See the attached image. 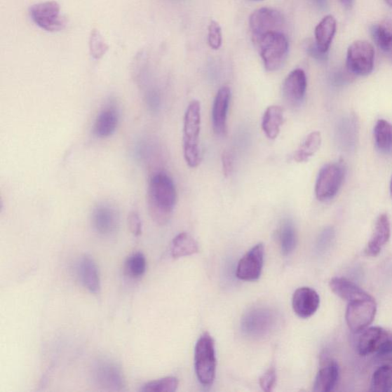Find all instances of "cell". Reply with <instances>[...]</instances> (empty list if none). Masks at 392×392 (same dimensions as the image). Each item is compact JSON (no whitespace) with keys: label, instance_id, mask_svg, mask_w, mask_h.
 <instances>
[{"label":"cell","instance_id":"obj_1","mask_svg":"<svg viewBox=\"0 0 392 392\" xmlns=\"http://www.w3.org/2000/svg\"><path fill=\"white\" fill-rule=\"evenodd\" d=\"M177 200V189L169 175L156 173L150 179L147 203L150 217L156 224L168 223Z\"/></svg>","mask_w":392,"mask_h":392},{"label":"cell","instance_id":"obj_16","mask_svg":"<svg viewBox=\"0 0 392 392\" xmlns=\"http://www.w3.org/2000/svg\"><path fill=\"white\" fill-rule=\"evenodd\" d=\"M307 88L306 73L302 69L291 72L283 86V95L291 106L297 107L304 102Z\"/></svg>","mask_w":392,"mask_h":392},{"label":"cell","instance_id":"obj_17","mask_svg":"<svg viewBox=\"0 0 392 392\" xmlns=\"http://www.w3.org/2000/svg\"><path fill=\"white\" fill-rule=\"evenodd\" d=\"M320 304V298L318 292L311 288L297 289L292 298V306L295 313L300 318H311L318 311Z\"/></svg>","mask_w":392,"mask_h":392},{"label":"cell","instance_id":"obj_34","mask_svg":"<svg viewBox=\"0 0 392 392\" xmlns=\"http://www.w3.org/2000/svg\"><path fill=\"white\" fill-rule=\"evenodd\" d=\"M208 44L215 50L220 48L222 44V33L219 24L211 21L208 27Z\"/></svg>","mask_w":392,"mask_h":392},{"label":"cell","instance_id":"obj_2","mask_svg":"<svg viewBox=\"0 0 392 392\" xmlns=\"http://www.w3.org/2000/svg\"><path fill=\"white\" fill-rule=\"evenodd\" d=\"M201 104L191 102L187 109L183 126V154L191 168H196L201 161L199 148V135L201 130Z\"/></svg>","mask_w":392,"mask_h":392},{"label":"cell","instance_id":"obj_15","mask_svg":"<svg viewBox=\"0 0 392 392\" xmlns=\"http://www.w3.org/2000/svg\"><path fill=\"white\" fill-rule=\"evenodd\" d=\"M231 97V89L227 86H223L219 90L214 100L212 111V128L215 135L219 137H224L227 133Z\"/></svg>","mask_w":392,"mask_h":392},{"label":"cell","instance_id":"obj_20","mask_svg":"<svg viewBox=\"0 0 392 392\" xmlns=\"http://www.w3.org/2000/svg\"><path fill=\"white\" fill-rule=\"evenodd\" d=\"M119 119V111L115 106L104 107L97 116L93 128L94 135L99 138L111 136L118 127Z\"/></svg>","mask_w":392,"mask_h":392},{"label":"cell","instance_id":"obj_13","mask_svg":"<svg viewBox=\"0 0 392 392\" xmlns=\"http://www.w3.org/2000/svg\"><path fill=\"white\" fill-rule=\"evenodd\" d=\"M264 256V246L257 244L248 252L239 261L236 276L245 281H255L262 275Z\"/></svg>","mask_w":392,"mask_h":392},{"label":"cell","instance_id":"obj_18","mask_svg":"<svg viewBox=\"0 0 392 392\" xmlns=\"http://www.w3.org/2000/svg\"><path fill=\"white\" fill-rule=\"evenodd\" d=\"M77 273L83 286L91 294H99L101 280L97 266L93 257L88 255L81 257L77 264Z\"/></svg>","mask_w":392,"mask_h":392},{"label":"cell","instance_id":"obj_44","mask_svg":"<svg viewBox=\"0 0 392 392\" xmlns=\"http://www.w3.org/2000/svg\"><path fill=\"white\" fill-rule=\"evenodd\" d=\"M386 2L392 7V0H386Z\"/></svg>","mask_w":392,"mask_h":392},{"label":"cell","instance_id":"obj_23","mask_svg":"<svg viewBox=\"0 0 392 392\" xmlns=\"http://www.w3.org/2000/svg\"><path fill=\"white\" fill-rule=\"evenodd\" d=\"M336 31L337 21L330 15L324 18L316 27V44L323 53L327 54Z\"/></svg>","mask_w":392,"mask_h":392},{"label":"cell","instance_id":"obj_4","mask_svg":"<svg viewBox=\"0 0 392 392\" xmlns=\"http://www.w3.org/2000/svg\"><path fill=\"white\" fill-rule=\"evenodd\" d=\"M195 370L197 378L204 386H210L215 378V343L210 333L198 339L195 348Z\"/></svg>","mask_w":392,"mask_h":392},{"label":"cell","instance_id":"obj_38","mask_svg":"<svg viewBox=\"0 0 392 392\" xmlns=\"http://www.w3.org/2000/svg\"><path fill=\"white\" fill-rule=\"evenodd\" d=\"M223 173L225 177L231 176L234 169V157L231 152L224 151L222 156Z\"/></svg>","mask_w":392,"mask_h":392},{"label":"cell","instance_id":"obj_35","mask_svg":"<svg viewBox=\"0 0 392 392\" xmlns=\"http://www.w3.org/2000/svg\"><path fill=\"white\" fill-rule=\"evenodd\" d=\"M276 382V371L271 367L260 379V386L264 391H271Z\"/></svg>","mask_w":392,"mask_h":392},{"label":"cell","instance_id":"obj_27","mask_svg":"<svg viewBox=\"0 0 392 392\" xmlns=\"http://www.w3.org/2000/svg\"><path fill=\"white\" fill-rule=\"evenodd\" d=\"M198 252V243L188 233H180L173 238L171 244V255L173 258L189 256Z\"/></svg>","mask_w":392,"mask_h":392},{"label":"cell","instance_id":"obj_26","mask_svg":"<svg viewBox=\"0 0 392 392\" xmlns=\"http://www.w3.org/2000/svg\"><path fill=\"white\" fill-rule=\"evenodd\" d=\"M322 144L321 133L314 131L310 133L304 140L302 145L296 150L294 160L297 163H305L318 151Z\"/></svg>","mask_w":392,"mask_h":392},{"label":"cell","instance_id":"obj_41","mask_svg":"<svg viewBox=\"0 0 392 392\" xmlns=\"http://www.w3.org/2000/svg\"><path fill=\"white\" fill-rule=\"evenodd\" d=\"M340 1L347 9H351L354 4V0H340Z\"/></svg>","mask_w":392,"mask_h":392},{"label":"cell","instance_id":"obj_7","mask_svg":"<svg viewBox=\"0 0 392 392\" xmlns=\"http://www.w3.org/2000/svg\"><path fill=\"white\" fill-rule=\"evenodd\" d=\"M345 168L343 163H333L324 165L320 170L315 187L316 198L321 202L334 198L343 184Z\"/></svg>","mask_w":392,"mask_h":392},{"label":"cell","instance_id":"obj_22","mask_svg":"<svg viewBox=\"0 0 392 392\" xmlns=\"http://www.w3.org/2000/svg\"><path fill=\"white\" fill-rule=\"evenodd\" d=\"M330 287L333 293L349 303L372 297L356 283L344 278H332Z\"/></svg>","mask_w":392,"mask_h":392},{"label":"cell","instance_id":"obj_14","mask_svg":"<svg viewBox=\"0 0 392 392\" xmlns=\"http://www.w3.org/2000/svg\"><path fill=\"white\" fill-rule=\"evenodd\" d=\"M91 223L95 231L102 236H111L119 228V212L110 204H99L91 215Z\"/></svg>","mask_w":392,"mask_h":392},{"label":"cell","instance_id":"obj_28","mask_svg":"<svg viewBox=\"0 0 392 392\" xmlns=\"http://www.w3.org/2000/svg\"><path fill=\"white\" fill-rule=\"evenodd\" d=\"M370 31L375 44L384 53L388 52L392 47V20H387L374 24Z\"/></svg>","mask_w":392,"mask_h":392},{"label":"cell","instance_id":"obj_39","mask_svg":"<svg viewBox=\"0 0 392 392\" xmlns=\"http://www.w3.org/2000/svg\"><path fill=\"white\" fill-rule=\"evenodd\" d=\"M308 54L320 61L326 60L327 54L323 53L316 44H311L307 47Z\"/></svg>","mask_w":392,"mask_h":392},{"label":"cell","instance_id":"obj_21","mask_svg":"<svg viewBox=\"0 0 392 392\" xmlns=\"http://www.w3.org/2000/svg\"><path fill=\"white\" fill-rule=\"evenodd\" d=\"M339 368L333 360H327L316 374L313 391L316 392H330L335 388L339 379Z\"/></svg>","mask_w":392,"mask_h":392},{"label":"cell","instance_id":"obj_12","mask_svg":"<svg viewBox=\"0 0 392 392\" xmlns=\"http://www.w3.org/2000/svg\"><path fill=\"white\" fill-rule=\"evenodd\" d=\"M249 23L255 41L269 32H281L285 20L279 11L271 8H262L252 14Z\"/></svg>","mask_w":392,"mask_h":392},{"label":"cell","instance_id":"obj_42","mask_svg":"<svg viewBox=\"0 0 392 392\" xmlns=\"http://www.w3.org/2000/svg\"><path fill=\"white\" fill-rule=\"evenodd\" d=\"M392 61V47L390 48L389 51L386 53Z\"/></svg>","mask_w":392,"mask_h":392},{"label":"cell","instance_id":"obj_40","mask_svg":"<svg viewBox=\"0 0 392 392\" xmlns=\"http://www.w3.org/2000/svg\"><path fill=\"white\" fill-rule=\"evenodd\" d=\"M315 5L318 6L320 9H324L327 6L328 0H312Z\"/></svg>","mask_w":392,"mask_h":392},{"label":"cell","instance_id":"obj_33","mask_svg":"<svg viewBox=\"0 0 392 392\" xmlns=\"http://www.w3.org/2000/svg\"><path fill=\"white\" fill-rule=\"evenodd\" d=\"M179 381L175 377H165L159 380L146 383L142 386V392H173L176 391Z\"/></svg>","mask_w":392,"mask_h":392},{"label":"cell","instance_id":"obj_32","mask_svg":"<svg viewBox=\"0 0 392 392\" xmlns=\"http://www.w3.org/2000/svg\"><path fill=\"white\" fill-rule=\"evenodd\" d=\"M109 49L102 33L97 29L91 30L89 38V50L90 55L96 60H101Z\"/></svg>","mask_w":392,"mask_h":392},{"label":"cell","instance_id":"obj_11","mask_svg":"<svg viewBox=\"0 0 392 392\" xmlns=\"http://www.w3.org/2000/svg\"><path fill=\"white\" fill-rule=\"evenodd\" d=\"M32 20L36 26L47 32H60L65 27V20L61 15V7L55 1H47L29 8Z\"/></svg>","mask_w":392,"mask_h":392},{"label":"cell","instance_id":"obj_45","mask_svg":"<svg viewBox=\"0 0 392 392\" xmlns=\"http://www.w3.org/2000/svg\"><path fill=\"white\" fill-rule=\"evenodd\" d=\"M252 1H262V0H252Z\"/></svg>","mask_w":392,"mask_h":392},{"label":"cell","instance_id":"obj_37","mask_svg":"<svg viewBox=\"0 0 392 392\" xmlns=\"http://www.w3.org/2000/svg\"><path fill=\"white\" fill-rule=\"evenodd\" d=\"M334 236V231L331 228H327L324 229L319 236L318 244H316V248H318L319 252H323L326 250L331 243V241Z\"/></svg>","mask_w":392,"mask_h":392},{"label":"cell","instance_id":"obj_3","mask_svg":"<svg viewBox=\"0 0 392 392\" xmlns=\"http://www.w3.org/2000/svg\"><path fill=\"white\" fill-rule=\"evenodd\" d=\"M255 43L259 47L266 70L275 72L282 68L289 53L288 40L282 32H269Z\"/></svg>","mask_w":392,"mask_h":392},{"label":"cell","instance_id":"obj_8","mask_svg":"<svg viewBox=\"0 0 392 392\" xmlns=\"http://www.w3.org/2000/svg\"><path fill=\"white\" fill-rule=\"evenodd\" d=\"M91 379L98 388L109 391H121L124 387V378L119 365L100 358L91 368Z\"/></svg>","mask_w":392,"mask_h":392},{"label":"cell","instance_id":"obj_19","mask_svg":"<svg viewBox=\"0 0 392 392\" xmlns=\"http://www.w3.org/2000/svg\"><path fill=\"white\" fill-rule=\"evenodd\" d=\"M391 236V224L387 214H381L375 222L372 236L365 249V253L370 257L380 254L382 248L389 241Z\"/></svg>","mask_w":392,"mask_h":392},{"label":"cell","instance_id":"obj_36","mask_svg":"<svg viewBox=\"0 0 392 392\" xmlns=\"http://www.w3.org/2000/svg\"><path fill=\"white\" fill-rule=\"evenodd\" d=\"M128 227L131 233L135 236H140L142 234V221L137 212H131L128 218Z\"/></svg>","mask_w":392,"mask_h":392},{"label":"cell","instance_id":"obj_43","mask_svg":"<svg viewBox=\"0 0 392 392\" xmlns=\"http://www.w3.org/2000/svg\"><path fill=\"white\" fill-rule=\"evenodd\" d=\"M390 193H391V198H392V178H391V183H390Z\"/></svg>","mask_w":392,"mask_h":392},{"label":"cell","instance_id":"obj_25","mask_svg":"<svg viewBox=\"0 0 392 392\" xmlns=\"http://www.w3.org/2000/svg\"><path fill=\"white\" fill-rule=\"evenodd\" d=\"M375 147L385 155H392V124L386 120H379L374 128Z\"/></svg>","mask_w":392,"mask_h":392},{"label":"cell","instance_id":"obj_31","mask_svg":"<svg viewBox=\"0 0 392 392\" xmlns=\"http://www.w3.org/2000/svg\"><path fill=\"white\" fill-rule=\"evenodd\" d=\"M147 271V260L144 255L137 252L130 255L124 264V271L131 279H140Z\"/></svg>","mask_w":392,"mask_h":392},{"label":"cell","instance_id":"obj_10","mask_svg":"<svg viewBox=\"0 0 392 392\" xmlns=\"http://www.w3.org/2000/svg\"><path fill=\"white\" fill-rule=\"evenodd\" d=\"M374 50L366 41H356L348 48V70L358 76H367L374 69Z\"/></svg>","mask_w":392,"mask_h":392},{"label":"cell","instance_id":"obj_24","mask_svg":"<svg viewBox=\"0 0 392 392\" xmlns=\"http://www.w3.org/2000/svg\"><path fill=\"white\" fill-rule=\"evenodd\" d=\"M285 121L283 108L272 105L266 108L262 119V130L266 137L270 140L276 139Z\"/></svg>","mask_w":392,"mask_h":392},{"label":"cell","instance_id":"obj_5","mask_svg":"<svg viewBox=\"0 0 392 392\" xmlns=\"http://www.w3.org/2000/svg\"><path fill=\"white\" fill-rule=\"evenodd\" d=\"M276 323V315L271 309L256 307L243 316L241 330L249 338L262 339L271 334Z\"/></svg>","mask_w":392,"mask_h":392},{"label":"cell","instance_id":"obj_30","mask_svg":"<svg viewBox=\"0 0 392 392\" xmlns=\"http://www.w3.org/2000/svg\"><path fill=\"white\" fill-rule=\"evenodd\" d=\"M392 390V366H381L373 374L371 391L374 392H388Z\"/></svg>","mask_w":392,"mask_h":392},{"label":"cell","instance_id":"obj_9","mask_svg":"<svg viewBox=\"0 0 392 392\" xmlns=\"http://www.w3.org/2000/svg\"><path fill=\"white\" fill-rule=\"evenodd\" d=\"M377 312V304L372 297L350 302L346 313L349 328L354 332H360L368 328Z\"/></svg>","mask_w":392,"mask_h":392},{"label":"cell","instance_id":"obj_6","mask_svg":"<svg viewBox=\"0 0 392 392\" xmlns=\"http://www.w3.org/2000/svg\"><path fill=\"white\" fill-rule=\"evenodd\" d=\"M357 351L363 356L392 354V332L379 327L366 328L357 341Z\"/></svg>","mask_w":392,"mask_h":392},{"label":"cell","instance_id":"obj_29","mask_svg":"<svg viewBox=\"0 0 392 392\" xmlns=\"http://www.w3.org/2000/svg\"><path fill=\"white\" fill-rule=\"evenodd\" d=\"M278 239L283 255L288 256L297 246V233L295 225L290 220L283 222L278 232Z\"/></svg>","mask_w":392,"mask_h":392}]
</instances>
